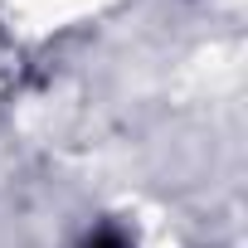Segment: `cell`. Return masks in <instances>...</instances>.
<instances>
[{"mask_svg":"<svg viewBox=\"0 0 248 248\" xmlns=\"http://www.w3.org/2000/svg\"><path fill=\"white\" fill-rule=\"evenodd\" d=\"M88 248H132V243L122 238L117 229H97V233H88Z\"/></svg>","mask_w":248,"mask_h":248,"instance_id":"obj_1","label":"cell"}]
</instances>
